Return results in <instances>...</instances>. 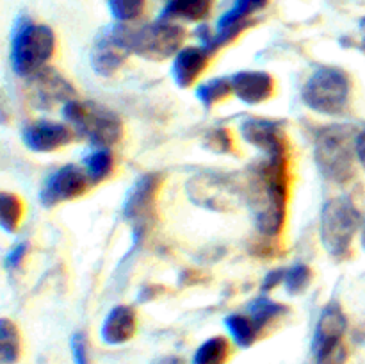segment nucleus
Returning a JSON list of instances; mask_svg holds the SVG:
<instances>
[{"instance_id":"obj_1","label":"nucleus","mask_w":365,"mask_h":364,"mask_svg":"<svg viewBox=\"0 0 365 364\" xmlns=\"http://www.w3.org/2000/svg\"><path fill=\"white\" fill-rule=\"evenodd\" d=\"M248 186L257 228L264 238H278L287 216L289 156L260 161L252 168Z\"/></svg>"},{"instance_id":"obj_2","label":"nucleus","mask_w":365,"mask_h":364,"mask_svg":"<svg viewBox=\"0 0 365 364\" xmlns=\"http://www.w3.org/2000/svg\"><path fill=\"white\" fill-rule=\"evenodd\" d=\"M356 131L349 123L323 125L314 134V163L334 184H348L355 177Z\"/></svg>"},{"instance_id":"obj_3","label":"nucleus","mask_w":365,"mask_h":364,"mask_svg":"<svg viewBox=\"0 0 365 364\" xmlns=\"http://www.w3.org/2000/svg\"><path fill=\"white\" fill-rule=\"evenodd\" d=\"M114 29L128 52L150 61H164L177 56L185 39L184 25L163 16L141 25L116 24Z\"/></svg>"},{"instance_id":"obj_4","label":"nucleus","mask_w":365,"mask_h":364,"mask_svg":"<svg viewBox=\"0 0 365 364\" xmlns=\"http://www.w3.org/2000/svg\"><path fill=\"white\" fill-rule=\"evenodd\" d=\"M56 52V32L29 16L14 21L11 36V66L14 74L27 79L46 66Z\"/></svg>"},{"instance_id":"obj_5","label":"nucleus","mask_w":365,"mask_h":364,"mask_svg":"<svg viewBox=\"0 0 365 364\" xmlns=\"http://www.w3.org/2000/svg\"><path fill=\"white\" fill-rule=\"evenodd\" d=\"M63 116L75 136L98 148H109L123 138V121L109 107L91 100L73 98L63 106Z\"/></svg>"},{"instance_id":"obj_6","label":"nucleus","mask_w":365,"mask_h":364,"mask_svg":"<svg viewBox=\"0 0 365 364\" xmlns=\"http://www.w3.org/2000/svg\"><path fill=\"white\" fill-rule=\"evenodd\" d=\"M362 225V214L349 196L328 200L319 218V239L328 256L337 261L349 257L355 236Z\"/></svg>"},{"instance_id":"obj_7","label":"nucleus","mask_w":365,"mask_h":364,"mask_svg":"<svg viewBox=\"0 0 365 364\" xmlns=\"http://www.w3.org/2000/svg\"><path fill=\"white\" fill-rule=\"evenodd\" d=\"M353 84L348 71L337 66H321L312 71L302 89V100L314 113L342 116L351 106Z\"/></svg>"},{"instance_id":"obj_8","label":"nucleus","mask_w":365,"mask_h":364,"mask_svg":"<svg viewBox=\"0 0 365 364\" xmlns=\"http://www.w3.org/2000/svg\"><path fill=\"white\" fill-rule=\"evenodd\" d=\"M267 4L269 0H235L234 6L221 14L214 31L205 24L196 29L200 45L209 49L212 54H216L221 46L230 45L246 29L255 24L253 14L262 11Z\"/></svg>"},{"instance_id":"obj_9","label":"nucleus","mask_w":365,"mask_h":364,"mask_svg":"<svg viewBox=\"0 0 365 364\" xmlns=\"http://www.w3.org/2000/svg\"><path fill=\"white\" fill-rule=\"evenodd\" d=\"M160 186H163V175L146 173L139 177L134 182V186L128 189L123 203V216L127 223L130 225L134 243L141 241L148 228L152 227Z\"/></svg>"},{"instance_id":"obj_10","label":"nucleus","mask_w":365,"mask_h":364,"mask_svg":"<svg viewBox=\"0 0 365 364\" xmlns=\"http://www.w3.org/2000/svg\"><path fill=\"white\" fill-rule=\"evenodd\" d=\"M89 188H91V182H89L84 166L64 164L45 178L41 191H39V202L46 209H52L59 203L70 202V200L86 195Z\"/></svg>"},{"instance_id":"obj_11","label":"nucleus","mask_w":365,"mask_h":364,"mask_svg":"<svg viewBox=\"0 0 365 364\" xmlns=\"http://www.w3.org/2000/svg\"><path fill=\"white\" fill-rule=\"evenodd\" d=\"M29 98L38 109L50 111L61 103H68L77 96V91L59 71L45 66L38 74L27 77Z\"/></svg>"},{"instance_id":"obj_12","label":"nucleus","mask_w":365,"mask_h":364,"mask_svg":"<svg viewBox=\"0 0 365 364\" xmlns=\"http://www.w3.org/2000/svg\"><path fill=\"white\" fill-rule=\"evenodd\" d=\"M242 139L253 148L260 150L266 157L289 156L287 136H285L282 123L266 118H246L241 121Z\"/></svg>"},{"instance_id":"obj_13","label":"nucleus","mask_w":365,"mask_h":364,"mask_svg":"<svg viewBox=\"0 0 365 364\" xmlns=\"http://www.w3.org/2000/svg\"><path fill=\"white\" fill-rule=\"evenodd\" d=\"M75 138L73 128L66 123L52 120L31 121L21 131V141L29 150L38 153H50L70 145Z\"/></svg>"},{"instance_id":"obj_14","label":"nucleus","mask_w":365,"mask_h":364,"mask_svg":"<svg viewBox=\"0 0 365 364\" xmlns=\"http://www.w3.org/2000/svg\"><path fill=\"white\" fill-rule=\"evenodd\" d=\"M346 330H348V318H346L344 309L341 303L331 300L323 307L319 318H317L312 338V355H319V353L342 345Z\"/></svg>"},{"instance_id":"obj_15","label":"nucleus","mask_w":365,"mask_h":364,"mask_svg":"<svg viewBox=\"0 0 365 364\" xmlns=\"http://www.w3.org/2000/svg\"><path fill=\"white\" fill-rule=\"evenodd\" d=\"M127 46L116 34V29L109 27L98 36L91 50V66L102 77H110L116 74L128 57Z\"/></svg>"},{"instance_id":"obj_16","label":"nucleus","mask_w":365,"mask_h":364,"mask_svg":"<svg viewBox=\"0 0 365 364\" xmlns=\"http://www.w3.org/2000/svg\"><path fill=\"white\" fill-rule=\"evenodd\" d=\"M214 54L203 45L182 46L171 64V79L178 88H191L209 66Z\"/></svg>"},{"instance_id":"obj_17","label":"nucleus","mask_w":365,"mask_h":364,"mask_svg":"<svg viewBox=\"0 0 365 364\" xmlns=\"http://www.w3.org/2000/svg\"><path fill=\"white\" fill-rule=\"evenodd\" d=\"M234 95L248 106L269 100L274 93V79L267 71L245 70L230 75Z\"/></svg>"},{"instance_id":"obj_18","label":"nucleus","mask_w":365,"mask_h":364,"mask_svg":"<svg viewBox=\"0 0 365 364\" xmlns=\"http://www.w3.org/2000/svg\"><path fill=\"white\" fill-rule=\"evenodd\" d=\"M138 332V314L130 305H116L109 310L100 327V338L106 345L120 346L130 341Z\"/></svg>"},{"instance_id":"obj_19","label":"nucleus","mask_w":365,"mask_h":364,"mask_svg":"<svg viewBox=\"0 0 365 364\" xmlns=\"http://www.w3.org/2000/svg\"><path fill=\"white\" fill-rule=\"evenodd\" d=\"M216 0H166L159 16L175 21H203Z\"/></svg>"},{"instance_id":"obj_20","label":"nucleus","mask_w":365,"mask_h":364,"mask_svg":"<svg viewBox=\"0 0 365 364\" xmlns=\"http://www.w3.org/2000/svg\"><path fill=\"white\" fill-rule=\"evenodd\" d=\"M287 307L284 303H278L274 300L267 298V296H257L252 302L248 303V316L252 318L253 323L257 325V328L262 334L271 323L280 320L282 316L287 314Z\"/></svg>"},{"instance_id":"obj_21","label":"nucleus","mask_w":365,"mask_h":364,"mask_svg":"<svg viewBox=\"0 0 365 364\" xmlns=\"http://www.w3.org/2000/svg\"><path fill=\"white\" fill-rule=\"evenodd\" d=\"M225 327L239 348H250L262 335L248 314H230L225 318Z\"/></svg>"},{"instance_id":"obj_22","label":"nucleus","mask_w":365,"mask_h":364,"mask_svg":"<svg viewBox=\"0 0 365 364\" xmlns=\"http://www.w3.org/2000/svg\"><path fill=\"white\" fill-rule=\"evenodd\" d=\"M230 352V341L223 335H214L196 348L192 364H227Z\"/></svg>"},{"instance_id":"obj_23","label":"nucleus","mask_w":365,"mask_h":364,"mask_svg":"<svg viewBox=\"0 0 365 364\" xmlns=\"http://www.w3.org/2000/svg\"><path fill=\"white\" fill-rule=\"evenodd\" d=\"M21 355V338L18 327L7 318L0 320V364H16Z\"/></svg>"},{"instance_id":"obj_24","label":"nucleus","mask_w":365,"mask_h":364,"mask_svg":"<svg viewBox=\"0 0 365 364\" xmlns=\"http://www.w3.org/2000/svg\"><path fill=\"white\" fill-rule=\"evenodd\" d=\"M82 166H84L86 173H88L91 186L100 184V182H103L110 173H113V153H110L109 148L95 150V152H91L89 156H86L84 159H82Z\"/></svg>"},{"instance_id":"obj_25","label":"nucleus","mask_w":365,"mask_h":364,"mask_svg":"<svg viewBox=\"0 0 365 364\" xmlns=\"http://www.w3.org/2000/svg\"><path fill=\"white\" fill-rule=\"evenodd\" d=\"M24 218V202L14 193H0V225L6 232H16Z\"/></svg>"},{"instance_id":"obj_26","label":"nucleus","mask_w":365,"mask_h":364,"mask_svg":"<svg viewBox=\"0 0 365 364\" xmlns=\"http://www.w3.org/2000/svg\"><path fill=\"white\" fill-rule=\"evenodd\" d=\"M232 93H234V89H232L230 77H216L202 82L196 88V98L209 109V107L220 103L221 100H225Z\"/></svg>"},{"instance_id":"obj_27","label":"nucleus","mask_w":365,"mask_h":364,"mask_svg":"<svg viewBox=\"0 0 365 364\" xmlns=\"http://www.w3.org/2000/svg\"><path fill=\"white\" fill-rule=\"evenodd\" d=\"M107 7L116 24H132L145 13L146 0H107Z\"/></svg>"},{"instance_id":"obj_28","label":"nucleus","mask_w":365,"mask_h":364,"mask_svg":"<svg viewBox=\"0 0 365 364\" xmlns=\"http://www.w3.org/2000/svg\"><path fill=\"white\" fill-rule=\"evenodd\" d=\"M310 282H312V270H310L307 264L298 263L285 268L284 284L282 285H284L285 291L291 296L302 295V293L309 288Z\"/></svg>"},{"instance_id":"obj_29","label":"nucleus","mask_w":365,"mask_h":364,"mask_svg":"<svg viewBox=\"0 0 365 364\" xmlns=\"http://www.w3.org/2000/svg\"><path fill=\"white\" fill-rule=\"evenodd\" d=\"M203 145L216 153H230L234 150V139L227 128H214L205 136Z\"/></svg>"},{"instance_id":"obj_30","label":"nucleus","mask_w":365,"mask_h":364,"mask_svg":"<svg viewBox=\"0 0 365 364\" xmlns=\"http://www.w3.org/2000/svg\"><path fill=\"white\" fill-rule=\"evenodd\" d=\"M70 350L73 364H89V345L84 332H75V334H71Z\"/></svg>"},{"instance_id":"obj_31","label":"nucleus","mask_w":365,"mask_h":364,"mask_svg":"<svg viewBox=\"0 0 365 364\" xmlns=\"http://www.w3.org/2000/svg\"><path fill=\"white\" fill-rule=\"evenodd\" d=\"M348 363V348L346 345L335 346V348L328 350V352L314 355V364H346Z\"/></svg>"},{"instance_id":"obj_32","label":"nucleus","mask_w":365,"mask_h":364,"mask_svg":"<svg viewBox=\"0 0 365 364\" xmlns=\"http://www.w3.org/2000/svg\"><path fill=\"white\" fill-rule=\"evenodd\" d=\"M29 253V243L20 241L13 246V248L7 252L6 259H4V264H6L7 270H16V268L21 266V263L25 261Z\"/></svg>"},{"instance_id":"obj_33","label":"nucleus","mask_w":365,"mask_h":364,"mask_svg":"<svg viewBox=\"0 0 365 364\" xmlns=\"http://www.w3.org/2000/svg\"><path fill=\"white\" fill-rule=\"evenodd\" d=\"M284 273H285V268H277V270H271L269 273L264 277L262 280V293H269L273 291L277 285H282L284 284Z\"/></svg>"},{"instance_id":"obj_34","label":"nucleus","mask_w":365,"mask_h":364,"mask_svg":"<svg viewBox=\"0 0 365 364\" xmlns=\"http://www.w3.org/2000/svg\"><path fill=\"white\" fill-rule=\"evenodd\" d=\"M355 148H356V161H359L360 166L365 170V127L359 132V136H356Z\"/></svg>"},{"instance_id":"obj_35","label":"nucleus","mask_w":365,"mask_h":364,"mask_svg":"<svg viewBox=\"0 0 365 364\" xmlns=\"http://www.w3.org/2000/svg\"><path fill=\"white\" fill-rule=\"evenodd\" d=\"M152 364H184V360L177 355H163L153 360Z\"/></svg>"},{"instance_id":"obj_36","label":"nucleus","mask_w":365,"mask_h":364,"mask_svg":"<svg viewBox=\"0 0 365 364\" xmlns=\"http://www.w3.org/2000/svg\"><path fill=\"white\" fill-rule=\"evenodd\" d=\"M359 31H360V38H359V41H356L353 46H356V49L362 50V52H365V18H362V20H360Z\"/></svg>"},{"instance_id":"obj_37","label":"nucleus","mask_w":365,"mask_h":364,"mask_svg":"<svg viewBox=\"0 0 365 364\" xmlns=\"http://www.w3.org/2000/svg\"><path fill=\"white\" fill-rule=\"evenodd\" d=\"M362 246L365 250V220H364V225H362Z\"/></svg>"}]
</instances>
